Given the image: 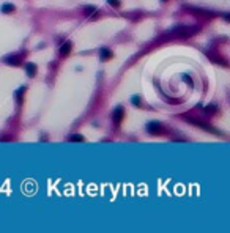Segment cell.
Instances as JSON below:
<instances>
[{
	"label": "cell",
	"instance_id": "7c38bea8",
	"mask_svg": "<svg viewBox=\"0 0 230 233\" xmlns=\"http://www.w3.org/2000/svg\"><path fill=\"white\" fill-rule=\"evenodd\" d=\"M131 99H133V102H134V106H137V107L140 106V99H139V96H133Z\"/></svg>",
	"mask_w": 230,
	"mask_h": 233
},
{
	"label": "cell",
	"instance_id": "277c9868",
	"mask_svg": "<svg viewBox=\"0 0 230 233\" xmlns=\"http://www.w3.org/2000/svg\"><path fill=\"white\" fill-rule=\"evenodd\" d=\"M25 71H27V74H29L30 77H33L35 74H36V66L33 63H27V66H25Z\"/></svg>",
	"mask_w": 230,
	"mask_h": 233
},
{
	"label": "cell",
	"instance_id": "8fae6325",
	"mask_svg": "<svg viewBox=\"0 0 230 233\" xmlns=\"http://www.w3.org/2000/svg\"><path fill=\"white\" fill-rule=\"evenodd\" d=\"M107 2L110 3V6H114V8H118V6H120V0H107Z\"/></svg>",
	"mask_w": 230,
	"mask_h": 233
},
{
	"label": "cell",
	"instance_id": "7a4b0ae2",
	"mask_svg": "<svg viewBox=\"0 0 230 233\" xmlns=\"http://www.w3.org/2000/svg\"><path fill=\"white\" fill-rule=\"evenodd\" d=\"M123 115H125V110H123V107L122 106H117V109L114 110V122L118 125L123 120Z\"/></svg>",
	"mask_w": 230,
	"mask_h": 233
},
{
	"label": "cell",
	"instance_id": "30bf717a",
	"mask_svg": "<svg viewBox=\"0 0 230 233\" xmlns=\"http://www.w3.org/2000/svg\"><path fill=\"white\" fill-rule=\"evenodd\" d=\"M85 13L90 16V14H93V13H96V8L95 6H85Z\"/></svg>",
	"mask_w": 230,
	"mask_h": 233
},
{
	"label": "cell",
	"instance_id": "4fadbf2b",
	"mask_svg": "<svg viewBox=\"0 0 230 233\" xmlns=\"http://www.w3.org/2000/svg\"><path fill=\"white\" fill-rule=\"evenodd\" d=\"M205 110H207V112H216L218 107H216V106H208V107H205Z\"/></svg>",
	"mask_w": 230,
	"mask_h": 233
},
{
	"label": "cell",
	"instance_id": "52a82bcc",
	"mask_svg": "<svg viewBox=\"0 0 230 233\" xmlns=\"http://www.w3.org/2000/svg\"><path fill=\"white\" fill-rule=\"evenodd\" d=\"M2 11H3V13H11V11H14V5H11V3L3 5V6H2Z\"/></svg>",
	"mask_w": 230,
	"mask_h": 233
},
{
	"label": "cell",
	"instance_id": "8992f818",
	"mask_svg": "<svg viewBox=\"0 0 230 233\" xmlns=\"http://www.w3.org/2000/svg\"><path fill=\"white\" fill-rule=\"evenodd\" d=\"M5 62H6V63H10V65H19V63H21V58H19V57H16V55H11V57H6Z\"/></svg>",
	"mask_w": 230,
	"mask_h": 233
},
{
	"label": "cell",
	"instance_id": "9c48e42d",
	"mask_svg": "<svg viewBox=\"0 0 230 233\" xmlns=\"http://www.w3.org/2000/svg\"><path fill=\"white\" fill-rule=\"evenodd\" d=\"M24 91H25V88H24V87H22V88H19V90L16 91V96H17V101H19V102H22V95H24Z\"/></svg>",
	"mask_w": 230,
	"mask_h": 233
},
{
	"label": "cell",
	"instance_id": "ba28073f",
	"mask_svg": "<svg viewBox=\"0 0 230 233\" xmlns=\"http://www.w3.org/2000/svg\"><path fill=\"white\" fill-rule=\"evenodd\" d=\"M69 140L71 142H84V137H82L80 134H74V136L69 137Z\"/></svg>",
	"mask_w": 230,
	"mask_h": 233
},
{
	"label": "cell",
	"instance_id": "5b68a950",
	"mask_svg": "<svg viewBox=\"0 0 230 233\" xmlns=\"http://www.w3.org/2000/svg\"><path fill=\"white\" fill-rule=\"evenodd\" d=\"M109 58H112V52H110L109 49H101V60L106 62Z\"/></svg>",
	"mask_w": 230,
	"mask_h": 233
},
{
	"label": "cell",
	"instance_id": "3957f363",
	"mask_svg": "<svg viewBox=\"0 0 230 233\" xmlns=\"http://www.w3.org/2000/svg\"><path fill=\"white\" fill-rule=\"evenodd\" d=\"M71 48H73V44H71L69 41L63 43V44H62V48H60V54H62V55H68V54L71 52Z\"/></svg>",
	"mask_w": 230,
	"mask_h": 233
},
{
	"label": "cell",
	"instance_id": "6da1fadb",
	"mask_svg": "<svg viewBox=\"0 0 230 233\" xmlns=\"http://www.w3.org/2000/svg\"><path fill=\"white\" fill-rule=\"evenodd\" d=\"M147 129H148L150 134H159L161 132V123L159 122H150L147 125Z\"/></svg>",
	"mask_w": 230,
	"mask_h": 233
}]
</instances>
